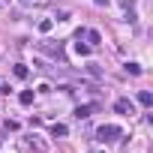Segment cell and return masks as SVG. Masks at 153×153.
<instances>
[{"mask_svg": "<svg viewBox=\"0 0 153 153\" xmlns=\"http://www.w3.org/2000/svg\"><path fill=\"white\" fill-rule=\"evenodd\" d=\"M120 135H123V129H120V126H114V123H105V126H99V129H96V141H102V144H114Z\"/></svg>", "mask_w": 153, "mask_h": 153, "instance_id": "obj_1", "label": "cell"}, {"mask_svg": "<svg viewBox=\"0 0 153 153\" xmlns=\"http://www.w3.org/2000/svg\"><path fill=\"white\" fill-rule=\"evenodd\" d=\"M84 39H87L90 48H96V45L102 42V33H99V30H84Z\"/></svg>", "mask_w": 153, "mask_h": 153, "instance_id": "obj_2", "label": "cell"}, {"mask_svg": "<svg viewBox=\"0 0 153 153\" xmlns=\"http://www.w3.org/2000/svg\"><path fill=\"white\" fill-rule=\"evenodd\" d=\"M114 111H117V114H132V102H129V99H117V102H114Z\"/></svg>", "mask_w": 153, "mask_h": 153, "instance_id": "obj_3", "label": "cell"}, {"mask_svg": "<svg viewBox=\"0 0 153 153\" xmlns=\"http://www.w3.org/2000/svg\"><path fill=\"white\" fill-rule=\"evenodd\" d=\"M93 111H96V105H78V108H75V117L84 120V117H90Z\"/></svg>", "mask_w": 153, "mask_h": 153, "instance_id": "obj_4", "label": "cell"}, {"mask_svg": "<svg viewBox=\"0 0 153 153\" xmlns=\"http://www.w3.org/2000/svg\"><path fill=\"white\" fill-rule=\"evenodd\" d=\"M138 102H141L144 108H150V105H153V93H150V90H138Z\"/></svg>", "mask_w": 153, "mask_h": 153, "instance_id": "obj_5", "label": "cell"}, {"mask_svg": "<svg viewBox=\"0 0 153 153\" xmlns=\"http://www.w3.org/2000/svg\"><path fill=\"white\" fill-rule=\"evenodd\" d=\"M18 102H21V105H30V102H33V90H21V93H18Z\"/></svg>", "mask_w": 153, "mask_h": 153, "instance_id": "obj_6", "label": "cell"}, {"mask_svg": "<svg viewBox=\"0 0 153 153\" xmlns=\"http://www.w3.org/2000/svg\"><path fill=\"white\" fill-rule=\"evenodd\" d=\"M66 132H69V129H66L63 123H54V126H51V135H54V138H63Z\"/></svg>", "mask_w": 153, "mask_h": 153, "instance_id": "obj_7", "label": "cell"}, {"mask_svg": "<svg viewBox=\"0 0 153 153\" xmlns=\"http://www.w3.org/2000/svg\"><path fill=\"white\" fill-rule=\"evenodd\" d=\"M18 3H21V6H48L51 0H18Z\"/></svg>", "mask_w": 153, "mask_h": 153, "instance_id": "obj_8", "label": "cell"}, {"mask_svg": "<svg viewBox=\"0 0 153 153\" xmlns=\"http://www.w3.org/2000/svg\"><path fill=\"white\" fill-rule=\"evenodd\" d=\"M51 27H54L51 18H42V21H39V33H51Z\"/></svg>", "mask_w": 153, "mask_h": 153, "instance_id": "obj_9", "label": "cell"}, {"mask_svg": "<svg viewBox=\"0 0 153 153\" xmlns=\"http://www.w3.org/2000/svg\"><path fill=\"white\" fill-rule=\"evenodd\" d=\"M12 72H15V78H27V66H24V63H15Z\"/></svg>", "mask_w": 153, "mask_h": 153, "instance_id": "obj_10", "label": "cell"}, {"mask_svg": "<svg viewBox=\"0 0 153 153\" xmlns=\"http://www.w3.org/2000/svg\"><path fill=\"white\" fill-rule=\"evenodd\" d=\"M123 69H126V72H129V75H141V66H138V63H126V66H123Z\"/></svg>", "mask_w": 153, "mask_h": 153, "instance_id": "obj_11", "label": "cell"}, {"mask_svg": "<svg viewBox=\"0 0 153 153\" xmlns=\"http://www.w3.org/2000/svg\"><path fill=\"white\" fill-rule=\"evenodd\" d=\"M87 72H90V75H93V78H99V75H102V69H99V66H96V63H90V66H87Z\"/></svg>", "mask_w": 153, "mask_h": 153, "instance_id": "obj_12", "label": "cell"}, {"mask_svg": "<svg viewBox=\"0 0 153 153\" xmlns=\"http://www.w3.org/2000/svg\"><path fill=\"white\" fill-rule=\"evenodd\" d=\"M93 3H96V6H108V3H111V0H93Z\"/></svg>", "mask_w": 153, "mask_h": 153, "instance_id": "obj_13", "label": "cell"}]
</instances>
